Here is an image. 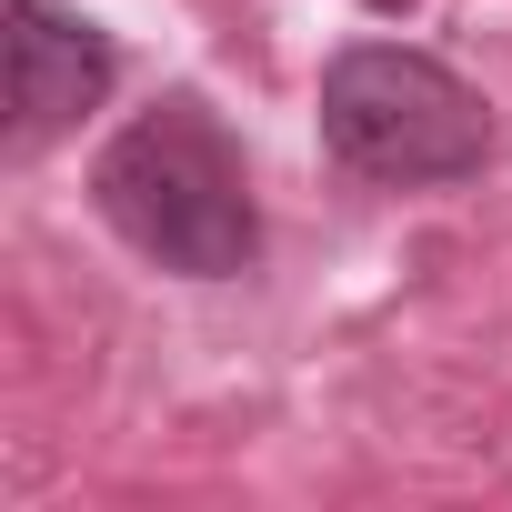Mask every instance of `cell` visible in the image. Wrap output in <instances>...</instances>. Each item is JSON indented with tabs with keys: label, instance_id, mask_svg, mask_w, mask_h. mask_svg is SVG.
<instances>
[{
	"label": "cell",
	"instance_id": "obj_1",
	"mask_svg": "<svg viewBox=\"0 0 512 512\" xmlns=\"http://www.w3.org/2000/svg\"><path fill=\"white\" fill-rule=\"evenodd\" d=\"M91 201L151 272H181V282H231L262 251L251 171H241L231 131L211 121V101H191V91H171L111 131V151L91 161Z\"/></svg>",
	"mask_w": 512,
	"mask_h": 512
},
{
	"label": "cell",
	"instance_id": "obj_2",
	"mask_svg": "<svg viewBox=\"0 0 512 512\" xmlns=\"http://www.w3.org/2000/svg\"><path fill=\"white\" fill-rule=\"evenodd\" d=\"M322 151L382 191L472 181L492 161V101L412 41H352L322 61Z\"/></svg>",
	"mask_w": 512,
	"mask_h": 512
},
{
	"label": "cell",
	"instance_id": "obj_3",
	"mask_svg": "<svg viewBox=\"0 0 512 512\" xmlns=\"http://www.w3.org/2000/svg\"><path fill=\"white\" fill-rule=\"evenodd\" d=\"M121 81L111 41L61 0H11V151H51Z\"/></svg>",
	"mask_w": 512,
	"mask_h": 512
},
{
	"label": "cell",
	"instance_id": "obj_4",
	"mask_svg": "<svg viewBox=\"0 0 512 512\" xmlns=\"http://www.w3.org/2000/svg\"><path fill=\"white\" fill-rule=\"evenodd\" d=\"M372 11H412V0H372Z\"/></svg>",
	"mask_w": 512,
	"mask_h": 512
}]
</instances>
